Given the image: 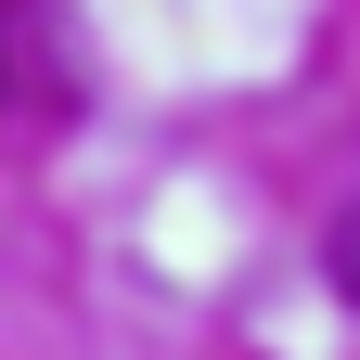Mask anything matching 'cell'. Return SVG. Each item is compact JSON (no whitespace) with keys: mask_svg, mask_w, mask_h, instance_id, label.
<instances>
[{"mask_svg":"<svg viewBox=\"0 0 360 360\" xmlns=\"http://www.w3.org/2000/svg\"><path fill=\"white\" fill-rule=\"evenodd\" d=\"M322 270H335V296H347V309H360V193H347V206H335V232H322Z\"/></svg>","mask_w":360,"mask_h":360,"instance_id":"6da1fadb","label":"cell"},{"mask_svg":"<svg viewBox=\"0 0 360 360\" xmlns=\"http://www.w3.org/2000/svg\"><path fill=\"white\" fill-rule=\"evenodd\" d=\"M0 103H13V52H0Z\"/></svg>","mask_w":360,"mask_h":360,"instance_id":"7a4b0ae2","label":"cell"}]
</instances>
